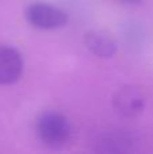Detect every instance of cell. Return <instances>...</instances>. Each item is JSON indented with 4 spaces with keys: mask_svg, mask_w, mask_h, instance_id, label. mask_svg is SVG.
Wrapping results in <instances>:
<instances>
[{
    "mask_svg": "<svg viewBox=\"0 0 153 154\" xmlns=\"http://www.w3.org/2000/svg\"><path fill=\"white\" fill-rule=\"evenodd\" d=\"M84 45L99 58H111L117 53V42L103 31H88L84 34Z\"/></svg>",
    "mask_w": 153,
    "mask_h": 154,
    "instance_id": "5",
    "label": "cell"
},
{
    "mask_svg": "<svg viewBox=\"0 0 153 154\" xmlns=\"http://www.w3.org/2000/svg\"><path fill=\"white\" fill-rule=\"evenodd\" d=\"M24 18L33 27L39 30L61 29L68 23V14L49 3L35 2L24 10Z\"/></svg>",
    "mask_w": 153,
    "mask_h": 154,
    "instance_id": "2",
    "label": "cell"
},
{
    "mask_svg": "<svg viewBox=\"0 0 153 154\" xmlns=\"http://www.w3.org/2000/svg\"><path fill=\"white\" fill-rule=\"evenodd\" d=\"M121 3H125V4H130V5H138V4H142L145 0H118Z\"/></svg>",
    "mask_w": 153,
    "mask_h": 154,
    "instance_id": "6",
    "label": "cell"
},
{
    "mask_svg": "<svg viewBox=\"0 0 153 154\" xmlns=\"http://www.w3.org/2000/svg\"><path fill=\"white\" fill-rule=\"evenodd\" d=\"M23 57L15 48L0 45V85H11L23 75Z\"/></svg>",
    "mask_w": 153,
    "mask_h": 154,
    "instance_id": "4",
    "label": "cell"
},
{
    "mask_svg": "<svg viewBox=\"0 0 153 154\" xmlns=\"http://www.w3.org/2000/svg\"><path fill=\"white\" fill-rule=\"evenodd\" d=\"M35 135L43 146L61 149L72 137V126L68 118L58 111H45L35 120Z\"/></svg>",
    "mask_w": 153,
    "mask_h": 154,
    "instance_id": "1",
    "label": "cell"
},
{
    "mask_svg": "<svg viewBox=\"0 0 153 154\" xmlns=\"http://www.w3.org/2000/svg\"><path fill=\"white\" fill-rule=\"evenodd\" d=\"M145 95L137 87H123L113 99L114 108L126 118H136L145 108Z\"/></svg>",
    "mask_w": 153,
    "mask_h": 154,
    "instance_id": "3",
    "label": "cell"
}]
</instances>
